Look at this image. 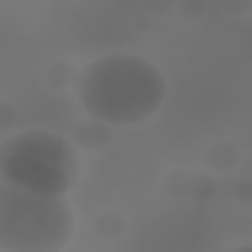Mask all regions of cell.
Here are the masks:
<instances>
[{"label": "cell", "instance_id": "1", "mask_svg": "<svg viewBox=\"0 0 252 252\" xmlns=\"http://www.w3.org/2000/svg\"><path fill=\"white\" fill-rule=\"evenodd\" d=\"M79 102L94 122L138 126L165 102V75L134 51H106L79 75Z\"/></svg>", "mask_w": 252, "mask_h": 252}, {"label": "cell", "instance_id": "2", "mask_svg": "<svg viewBox=\"0 0 252 252\" xmlns=\"http://www.w3.org/2000/svg\"><path fill=\"white\" fill-rule=\"evenodd\" d=\"M0 181L43 197H67L79 181V154L63 134L20 130L0 142Z\"/></svg>", "mask_w": 252, "mask_h": 252}, {"label": "cell", "instance_id": "3", "mask_svg": "<svg viewBox=\"0 0 252 252\" xmlns=\"http://www.w3.org/2000/svg\"><path fill=\"white\" fill-rule=\"evenodd\" d=\"M75 236L67 197L28 193L0 181V252H63Z\"/></svg>", "mask_w": 252, "mask_h": 252}, {"label": "cell", "instance_id": "4", "mask_svg": "<svg viewBox=\"0 0 252 252\" xmlns=\"http://www.w3.org/2000/svg\"><path fill=\"white\" fill-rule=\"evenodd\" d=\"M224 252H252L248 244H236V248H224Z\"/></svg>", "mask_w": 252, "mask_h": 252}]
</instances>
